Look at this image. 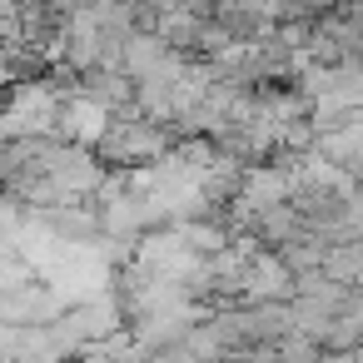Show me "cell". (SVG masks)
<instances>
[{"label": "cell", "instance_id": "cell-1", "mask_svg": "<svg viewBox=\"0 0 363 363\" xmlns=\"http://www.w3.org/2000/svg\"><path fill=\"white\" fill-rule=\"evenodd\" d=\"M169 125H160V120H150V115H140V110H115L110 120H105V130H100V160L105 164H135V160H164L169 155Z\"/></svg>", "mask_w": 363, "mask_h": 363}]
</instances>
